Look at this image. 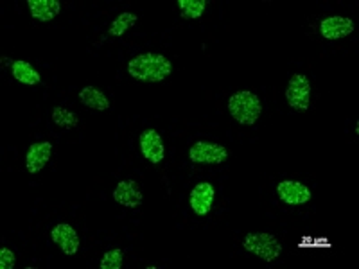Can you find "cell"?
<instances>
[{
  "label": "cell",
  "instance_id": "obj_1",
  "mask_svg": "<svg viewBox=\"0 0 359 269\" xmlns=\"http://www.w3.org/2000/svg\"><path fill=\"white\" fill-rule=\"evenodd\" d=\"M128 72L131 78L139 79L144 83H158L169 78L172 72V65L168 57L162 54L146 53L133 57L128 63Z\"/></svg>",
  "mask_w": 359,
  "mask_h": 269
},
{
  "label": "cell",
  "instance_id": "obj_2",
  "mask_svg": "<svg viewBox=\"0 0 359 269\" xmlns=\"http://www.w3.org/2000/svg\"><path fill=\"white\" fill-rule=\"evenodd\" d=\"M229 110L233 120H237L239 124H246V126H253L261 117V99L253 92L243 90L229 99Z\"/></svg>",
  "mask_w": 359,
  "mask_h": 269
},
{
  "label": "cell",
  "instance_id": "obj_3",
  "mask_svg": "<svg viewBox=\"0 0 359 269\" xmlns=\"http://www.w3.org/2000/svg\"><path fill=\"white\" fill-rule=\"evenodd\" d=\"M243 246L246 251L257 255L266 262H273L282 253V246L277 241V237L266 232L248 233L243 241Z\"/></svg>",
  "mask_w": 359,
  "mask_h": 269
},
{
  "label": "cell",
  "instance_id": "obj_4",
  "mask_svg": "<svg viewBox=\"0 0 359 269\" xmlns=\"http://www.w3.org/2000/svg\"><path fill=\"white\" fill-rule=\"evenodd\" d=\"M286 99L293 110L306 111L311 106V83L304 74H294L286 88Z\"/></svg>",
  "mask_w": 359,
  "mask_h": 269
},
{
  "label": "cell",
  "instance_id": "obj_5",
  "mask_svg": "<svg viewBox=\"0 0 359 269\" xmlns=\"http://www.w3.org/2000/svg\"><path fill=\"white\" fill-rule=\"evenodd\" d=\"M189 156L194 163L203 165H217L229 160V151L221 144L212 142H194L189 149Z\"/></svg>",
  "mask_w": 359,
  "mask_h": 269
},
{
  "label": "cell",
  "instance_id": "obj_6",
  "mask_svg": "<svg viewBox=\"0 0 359 269\" xmlns=\"http://www.w3.org/2000/svg\"><path fill=\"white\" fill-rule=\"evenodd\" d=\"M140 151L144 158L149 160L151 163H160L165 158V147H163L162 137L156 130H146L139 139Z\"/></svg>",
  "mask_w": 359,
  "mask_h": 269
},
{
  "label": "cell",
  "instance_id": "obj_7",
  "mask_svg": "<svg viewBox=\"0 0 359 269\" xmlns=\"http://www.w3.org/2000/svg\"><path fill=\"white\" fill-rule=\"evenodd\" d=\"M277 194L287 205H304L311 200V191L300 181L284 179L277 185Z\"/></svg>",
  "mask_w": 359,
  "mask_h": 269
},
{
  "label": "cell",
  "instance_id": "obj_8",
  "mask_svg": "<svg viewBox=\"0 0 359 269\" xmlns=\"http://www.w3.org/2000/svg\"><path fill=\"white\" fill-rule=\"evenodd\" d=\"M114 200L126 208H137L142 205V191L133 179H123L115 187Z\"/></svg>",
  "mask_w": 359,
  "mask_h": 269
},
{
  "label": "cell",
  "instance_id": "obj_9",
  "mask_svg": "<svg viewBox=\"0 0 359 269\" xmlns=\"http://www.w3.org/2000/svg\"><path fill=\"white\" fill-rule=\"evenodd\" d=\"M214 196H216L214 187L210 184H207V181H201V184H198L196 187L192 188L191 207L194 210V214H198V216H207L210 212V208H212Z\"/></svg>",
  "mask_w": 359,
  "mask_h": 269
},
{
  "label": "cell",
  "instance_id": "obj_10",
  "mask_svg": "<svg viewBox=\"0 0 359 269\" xmlns=\"http://www.w3.org/2000/svg\"><path fill=\"white\" fill-rule=\"evenodd\" d=\"M50 155H53V146L50 142H36L29 147L25 155V167L31 174H36L49 163Z\"/></svg>",
  "mask_w": 359,
  "mask_h": 269
},
{
  "label": "cell",
  "instance_id": "obj_11",
  "mask_svg": "<svg viewBox=\"0 0 359 269\" xmlns=\"http://www.w3.org/2000/svg\"><path fill=\"white\" fill-rule=\"evenodd\" d=\"M50 235H53V241L63 249L65 255H74V253H78L79 237H78V232H76L70 224H65V223L56 224V226L53 228V232H50Z\"/></svg>",
  "mask_w": 359,
  "mask_h": 269
},
{
  "label": "cell",
  "instance_id": "obj_12",
  "mask_svg": "<svg viewBox=\"0 0 359 269\" xmlns=\"http://www.w3.org/2000/svg\"><path fill=\"white\" fill-rule=\"evenodd\" d=\"M354 22L347 17H329L320 24L323 38L327 40H338L354 33Z\"/></svg>",
  "mask_w": 359,
  "mask_h": 269
},
{
  "label": "cell",
  "instance_id": "obj_13",
  "mask_svg": "<svg viewBox=\"0 0 359 269\" xmlns=\"http://www.w3.org/2000/svg\"><path fill=\"white\" fill-rule=\"evenodd\" d=\"M27 6L31 9V15L40 22H50L60 15V9H62L57 0H27Z\"/></svg>",
  "mask_w": 359,
  "mask_h": 269
},
{
  "label": "cell",
  "instance_id": "obj_14",
  "mask_svg": "<svg viewBox=\"0 0 359 269\" xmlns=\"http://www.w3.org/2000/svg\"><path fill=\"white\" fill-rule=\"evenodd\" d=\"M79 101H81L83 106L90 108V110H99L104 111L110 108V101L101 90L94 88V86H86L79 92Z\"/></svg>",
  "mask_w": 359,
  "mask_h": 269
},
{
  "label": "cell",
  "instance_id": "obj_15",
  "mask_svg": "<svg viewBox=\"0 0 359 269\" xmlns=\"http://www.w3.org/2000/svg\"><path fill=\"white\" fill-rule=\"evenodd\" d=\"M13 72V78L17 79V81L24 83V85H38L40 83V74L36 72V70L33 69V65L27 62H15V65H13L11 69Z\"/></svg>",
  "mask_w": 359,
  "mask_h": 269
},
{
  "label": "cell",
  "instance_id": "obj_16",
  "mask_svg": "<svg viewBox=\"0 0 359 269\" xmlns=\"http://www.w3.org/2000/svg\"><path fill=\"white\" fill-rule=\"evenodd\" d=\"M137 20H139V18H137V15H133V13H123V15H118V17L111 22L110 29H108V34H110V36H123L128 29L133 27V25L137 24Z\"/></svg>",
  "mask_w": 359,
  "mask_h": 269
},
{
  "label": "cell",
  "instance_id": "obj_17",
  "mask_svg": "<svg viewBox=\"0 0 359 269\" xmlns=\"http://www.w3.org/2000/svg\"><path fill=\"white\" fill-rule=\"evenodd\" d=\"M53 120L56 126L63 127V130H74L79 124L78 115L62 106H56L53 110Z\"/></svg>",
  "mask_w": 359,
  "mask_h": 269
},
{
  "label": "cell",
  "instance_id": "obj_18",
  "mask_svg": "<svg viewBox=\"0 0 359 269\" xmlns=\"http://www.w3.org/2000/svg\"><path fill=\"white\" fill-rule=\"evenodd\" d=\"M207 2L205 0H178V8L184 18H200L205 11Z\"/></svg>",
  "mask_w": 359,
  "mask_h": 269
},
{
  "label": "cell",
  "instance_id": "obj_19",
  "mask_svg": "<svg viewBox=\"0 0 359 269\" xmlns=\"http://www.w3.org/2000/svg\"><path fill=\"white\" fill-rule=\"evenodd\" d=\"M124 262V251L118 248L108 249L101 258V269H121Z\"/></svg>",
  "mask_w": 359,
  "mask_h": 269
},
{
  "label": "cell",
  "instance_id": "obj_20",
  "mask_svg": "<svg viewBox=\"0 0 359 269\" xmlns=\"http://www.w3.org/2000/svg\"><path fill=\"white\" fill-rule=\"evenodd\" d=\"M17 264V257H15V253L13 249L2 248L0 249V269H13Z\"/></svg>",
  "mask_w": 359,
  "mask_h": 269
},
{
  "label": "cell",
  "instance_id": "obj_21",
  "mask_svg": "<svg viewBox=\"0 0 359 269\" xmlns=\"http://www.w3.org/2000/svg\"><path fill=\"white\" fill-rule=\"evenodd\" d=\"M0 63H2V67H8V69H13V65H15V62H13L11 57H6V56L0 57Z\"/></svg>",
  "mask_w": 359,
  "mask_h": 269
}]
</instances>
